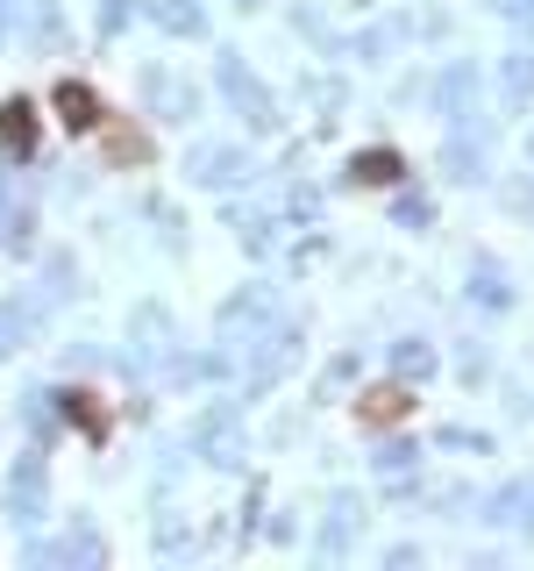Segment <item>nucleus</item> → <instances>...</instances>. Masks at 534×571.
Wrapping results in <instances>:
<instances>
[{
    "label": "nucleus",
    "instance_id": "nucleus-1",
    "mask_svg": "<svg viewBox=\"0 0 534 571\" xmlns=\"http://www.w3.org/2000/svg\"><path fill=\"white\" fill-rule=\"evenodd\" d=\"M65 115H72V122H94V100H86V94H72V86H65Z\"/></svg>",
    "mask_w": 534,
    "mask_h": 571
}]
</instances>
